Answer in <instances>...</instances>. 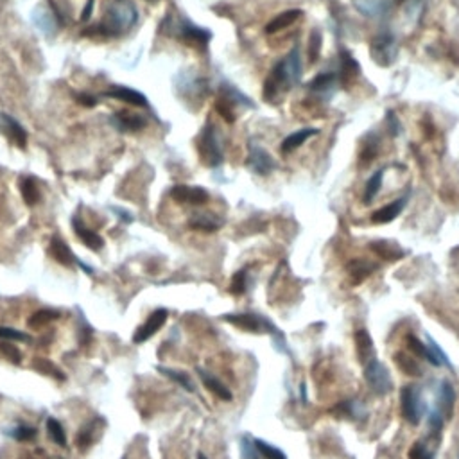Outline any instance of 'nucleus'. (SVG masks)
<instances>
[{
	"instance_id": "9d476101",
	"label": "nucleus",
	"mask_w": 459,
	"mask_h": 459,
	"mask_svg": "<svg viewBox=\"0 0 459 459\" xmlns=\"http://www.w3.org/2000/svg\"><path fill=\"white\" fill-rule=\"evenodd\" d=\"M178 38H182L187 45L198 47V49H205V47L209 45L212 35H210V31L203 29V27L194 26V23L183 20V22L178 26Z\"/></svg>"
},
{
	"instance_id": "a211bd4d",
	"label": "nucleus",
	"mask_w": 459,
	"mask_h": 459,
	"mask_svg": "<svg viewBox=\"0 0 459 459\" xmlns=\"http://www.w3.org/2000/svg\"><path fill=\"white\" fill-rule=\"evenodd\" d=\"M372 251L382 260H400L402 257H406V251L399 246L397 243H391V240H375L372 243Z\"/></svg>"
},
{
	"instance_id": "f3484780",
	"label": "nucleus",
	"mask_w": 459,
	"mask_h": 459,
	"mask_svg": "<svg viewBox=\"0 0 459 459\" xmlns=\"http://www.w3.org/2000/svg\"><path fill=\"white\" fill-rule=\"evenodd\" d=\"M355 8L368 18H382L391 8L389 0H355Z\"/></svg>"
},
{
	"instance_id": "5fc2aeb1",
	"label": "nucleus",
	"mask_w": 459,
	"mask_h": 459,
	"mask_svg": "<svg viewBox=\"0 0 459 459\" xmlns=\"http://www.w3.org/2000/svg\"><path fill=\"white\" fill-rule=\"evenodd\" d=\"M94 2L95 0H88V4H87V8H84V11H83V16H81V20H88L92 16V9H94Z\"/></svg>"
},
{
	"instance_id": "a19ab883",
	"label": "nucleus",
	"mask_w": 459,
	"mask_h": 459,
	"mask_svg": "<svg viewBox=\"0 0 459 459\" xmlns=\"http://www.w3.org/2000/svg\"><path fill=\"white\" fill-rule=\"evenodd\" d=\"M321 33L318 29H314L311 33V38H309V61L311 63H316L319 60V52H321Z\"/></svg>"
},
{
	"instance_id": "423d86ee",
	"label": "nucleus",
	"mask_w": 459,
	"mask_h": 459,
	"mask_svg": "<svg viewBox=\"0 0 459 459\" xmlns=\"http://www.w3.org/2000/svg\"><path fill=\"white\" fill-rule=\"evenodd\" d=\"M400 411L406 421L411 425H418L425 414V402L420 389L414 386H406L400 391Z\"/></svg>"
},
{
	"instance_id": "1a4fd4ad",
	"label": "nucleus",
	"mask_w": 459,
	"mask_h": 459,
	"mask_svg": "<svg viewBox=\"0 0 459 459\" xmlns=\"http://www.w3.org/2000/svg\"><path fill=\"white\" fill-rule=\"evenodd\" d=\"M167 316H169L167 309H156V311L149 316L148 321H145L144 325L138 326L137 332L133 334L135 345H142V343H145L148 339H151L153 336H155L163 325H165V321H167Z\"/></svg>"
},
{
	"instance_id": "f257e3e1",
	"label": "nucleus",
	"mask_w": 459,
	"mask_h": 459,
	"mask_svg": "<svg viewBox=\"0 0 459 459\" xmlns=\"http://www.w3.org/2000/svg\"><path fill=\"white\" fill-rule=\"evenodd\" d=\"M302 77V57L300 49L294 47L282 61H278L277 67L271 70L270 77L264 83V97L273 103L278 95L291 90Z\"/></svg>"
},
{
	"instance_id": "b1692460",
	"label": "nucleus",
	"mask_w": 459,
	"mask_h": 459,
	"mask_svg": "<svg viewBox=\"0 0 459 459\" xmlns=\"http://www.w3.org/2000/svg\"><path fill=\"white\" fill-rule=\"evenodd\" d=\"M360 74V67L355 60H353L352 54L348 50H343L341 52V79L343 84L350 87L357 81Z\"/></svg>"
},
{
	"instance_id": "ddd939ff",
	"label": "nucleus",
	"mask_w": 459,
	"mask_h": 459,
	"mask_svg": "<svg viewBox=\"0 0 459 459\" xmlns=\"http://www.w3.org/2000/svg\"><path fill=\"white\" fill-rule=\"evenodd\" d=\"M436 400V409L440 411L445 420H448V418L452 416V413H454L455 406V391L448 380H441L440 382Z\"/></svg>"
},
{
	"instance_id": "864d4df0",
	"label": "nucleus",
	"mask_w": 459,
	"mask_h": 459,
	"mask_svg": "<svg viewBox=\"0 0 459 459\" xmlns=\"http://www.w3.org/2000/svg\"><path fill=\"white\" fill-rule=\"evenodd\" d=\"M77 103H79V104H83V106H88V108H92V106H95V104H97V99H95L94 95L79 94V95H77Z\"/></svg>"
},
{
	"instance_id": "f03ea898",
	"label": "nucleus",
	"mask_w": 459,
	"mask_h": 459,
	"mask_svg": "<svg viewBox=\"0 0 459 459\" xmlns=\"http://www.w3.org/2000/svg\"><path fill=\"white\" fill-rule=\"evenodd\" d=\"M138 11L131 0H114L106 9V18L95 29H101L104 35L117 36L126 33L137 23Z\"/></svg>"
},
{
	"instance_id": "0eeeda50",
	"label": "nucleus",
	"mask_w": 459,
	"mask_h": 459,
	"mask_svg": "<svg viewBox=\"0 0 459 459\" xmlns=\"http://www.w3.org/2000/svg\"><path fill=\"white\" fill-rule=\"evenodd\" d=\"M223 319L246 332H270V334L278 336L277 326L258 314H226L223 316Z\"/></svg>"
},
{
	"instance_id": "37998d69",
	"label": "nucleus",
	"mask_w": 459,
	"mask_h": 459,
	"mask_svg": "<svg viewBox=\"0 0 459 459\" xmlns=\"http://www.w3.org/2000/svg\"><path fill=\"white\" fill-rule=\"evenodd\" d=\"M0 339L2 341H26L31 343V336H27L26 332L16 331L11 326H0Z\"/></svg>"
},
{
	"instance_id": "4c0bfd02",
	"label": "nucleus",
	"mask_w": 459,
	"mask_h": 459,
	"mask_svg": "<svg viewBox=\"0 0 459 459\" xmlns=\"http://www.w3.org/2000/svg\"><path fill=\"white\" fill-rule=\"evenodd\" d=\"M336 81H338V74L336 72H323L319 74L318 77H314V79L311 81V84H309V88L311 90H328L331 87H334Z\"/></svg>"
},
{
	"instance_id": "49530a36",
	"label": "nucleus",
	"mask_w": 459,
	"mask_h": 459,
	"mask_svg": "<svg viewBox=\"0 0 459 459\" xmlns=\"http://www.w3.org/2000/svg\"><path fill=\"white\" fill-rule=\"evenodd\" d=\"M246 285H248V275L246 271L240 270L233 275L232 284H230V291H232V294L240 297V294H244V291H246Z\"/></svg>"
},
{
	"instance_id": "f704fd0d",
	"label": "nucleus",
	"mask_w": 459,
	"mask_h": 459,
	"mask_svg": "<svg viewBox=\"0 0 459 459\" xmlns=\"http://www.w3.org/2000/svg\"><path fill=\"white\" fill-rule=\"evenodd\" d=\"M382 179H384V171L380 169V171L373 172L372 178L368 179V183H366V190H365V203L366 205H370V203L373 201V199L377 198V194L380 192V187H382Z\"/></svg>"
},
{
	"instance_id": "ea45409f",
	"label": "nucleus",
	"mask_w": 459,
	"mask_h": 459,
	"mask_svg": "<svg viewBox=\"0 0 459 459\" xmlns=\"http://www.w3.org/2000/svg\"><path fill=\"white\" fill-rule=\"evenodd\" d=\"M255 445H257V448H258V452H260L262 458H266V459H287V455H285L284 452L280 450V448L273 447V445L267 443V441L255 440Z\"/></svg>"
},
{
	"instance_id": "72a5a7b5",
	"label": "nucleus",
	"mask_w": 459,
	"mask_h": 459,
	"mask_svg": "<svg viewBox=\"0 0 459 459\" xmlns=\"http://www.w3.org/2000/svg\"><path fill=\"white\" fill-rule=\"evenodd\" d=\"M158 372H162L163 375L169 377V379L172 380V382L179 384L182 387H185L187 391H190L192 393L196 387H194V382L192 379H190L189 375H187L185 372H178V370H171V368H163V366H158Z\"/></svg>"
},
{
	"instance_id": "e433bc0d",
	"label": "nucleus",
	"mask_w": 459,
	"mask_h": 459,
	"mask_svg": "<svg viewBox=\"0 0 459 459\" xmlns=\"http://www.w3.org/2000/svg\"><path fill=\"white\" fill-rule=\"evenodd\" d=\"M47 431H49V438L60 447H65L67 445V436H65L63 425L56 420V418H49L47 420Z\"/></svg>"
},
{
	"instance_id": "c85d7f7f",
	"label": "nucleus",
	"mask_w": 459,
	"mask_h": 459,
	"mask_svg": "<svg viewBox=\"0 0 459 459\" xmlns=\"http://www.w3.org/2000/svg\"><path fill=\"white\" fill-rule=\"evenodd\" d=\"M379 137L377 135H368V137L363 140L359 151V163L360 167H366L368 163H372L375 160L377 153H379Z\"/></svg>"
},
{
	"instance_id": "393cba45",
	"label": "nucleus",
	"mask_w": 459,
	"mask_h": 459,
	"mask_svg": "<svg viewBox=\"0 0 459 459\" xmlns=\"http://www.w3.org/2000/svg\"><path fill=\"white\" fill-rule=\"evenodd\" d=\"M223 223L224 221L214 214H194L189 221L190 228H196L201 232H217L223 226Z\"/></svg>"
},
{
	"instance_id": "09e8293b",
	"label": "nucleus",
	"mask_w": 459,
	"mask_h": 459,
	"mask_svg": "<svg viewBox=\"0 0 459 459\" xmlns=\"http://www.w3.org/2000/svg\"><path fill=\"white\" fill-rule=\"evenodd\" d=\"M443 421H445V418L441 416L440 411H438L436 407H434V409L431 411V414H429V429H431V433L434 434V436H440L441 427H443Z\"/></svg>"
},
{
	"instance_id": "7ed1b4c3",
	"label": "nucleus",
	"mask_w": 459,
	"mask_h": 459,
	"mask_svg": "<svg viewBox=\"0 0 459 459\" xmlns=\"http://www.w3.org/2000/svg\"><path fill=\"white\" fill-rule=\"evenodd\" d=\"M370 56L379 67H391L399 56V43L391 33H380L370 40Z\"/></svg>"
},
{
	"instance_id": "39448f33",
	"label": "nucleus",
	"mask_w": 459,
	"mask_h": 459,
	"mask_svg": "<svg viewBox=\"0 0 459 459\" xmlns=\"http://www.w3.org/2000/svg\"><path fill=\"white\" fill-rule=\"evenodd\" d=\"M365 380L375 395H387L393 389V379L389 372L375 357L365 365Z\"/></svg>"
},
{
	"instance_id": "3c124183",
	"label": "nucleus",
	"mask_w": 459,
	"mask_h": 459,
	"mask_svg": "<svg viewBox=\"0 0 459 459\" xmlns=\"http://www.w3.org/2000/svg\"><path fill=\"white\" fill-rule=\"evenodd\" d=\"M386 122H387V129L391 131V135H393V137H397V135L400 133V128H402V126H400L399 118H397V115L393 114V111H387Z\"/></svg>"
},
{
	"instance_id": "2eb2a0df",
	"label": "nucleus",
	"mask_w": 459,
	"mask_h": 459,
	"mask_svg": "<svg viewBox=\"0 0 459 459\" xmlns=\"http://www.w3.org/2000/svg\"><path fill=\"white\" fill-rule=\"evenodd\" d=\"M104 97H111V99L117 101H124V103L133 104V106H148V99H145V95H142L140 92L131 90V88L126 87H114L111 90L104 92Z\"/></svg>"
},
{
	"instance_id": "c03bdc74",
	"label": "nucleus",
	"mask_w": 459,
	"mask_h": 459,
	"mask_svg": "<svg viewBox=\"0 0 459 459\" xmlns=\"http://www.w3.org/2000/svg\"><path fill=\"white\" fill-rule=\"evenodd\" d=\"M240 454L243 459H260V452L255 445V440H251L250 436L240 438Z\"/></svg>"
},
{
	"instance_id": "f8f14e48",
	"label": "nucleus",
	"mask_w": 459,
	"mask_h": 459,
	"mask_svg": "<svg viewBox=\"0 0 459 459\" xmlns=\"http://www.w3.org/2000/svg\"><path fill=\"white\" fill-rule=\"evenodd\" d=\"M171 198L178 203H190V205H205L210 199V194L201 187L176 185L171 190Z\"/></svg>"
},
{
	"instance_id": "cd10ccee",
	"label": "nucleus",
	"mask_w": 459,
	"mask_h": 459,
	"mask_svg": "<svg viewBox=\"0 0 459 459\" xmlns=\"http://www.w3.org/2000/svg\"><path fill=\"white\" fill-rule=\"evenodd\" d=\"M198 373H199V379L203 380V384L212 391L214 395L219 397L221 400H232V393H230V389H228V387L224 386L217 377H214L212 373L205 372V370H198Z\"/></svg>"
},
{
	"instance_id": "6e6552de",
	"label": "nucleus",
	"mask_w": 459,
	"mask_h": 459,
	"mask_svg": "<svg viewBox=\"0 0 459 459\" xmlns=\"http://www.w3.org/2000/svg\"><path fill=\"white\" fill-rule=\"evenodd\" d=\"M248 169L255 172V175L260 176H267L275 167H277V163L275 160L271 158L270 153L266 151L264 148L257 145L255 142H250V155H248V162H246Z\"/></svg>"
},
{
	"instance_id": "bb28decb",
	"label": "nucleus",
	"mask_w": 459,
	"mask_h": 459,
	"mask_svg": "<svg viewBox=\"0 0 459 459\" xmlns=\"http://www.w3.org/2000/svg\"><path fill=\"white\" fill-rule=\"evenodd\" d=\"M425 346H427V360H429L433 366H445V368L452 370V363L448 359L447 353L440 348L436 341H434L431 336H427V341H425Z\"/></svg>"
},
{
	"instance_id": "473e14b6",
	"label": "nucleus",
	"mask_w": 459,
	"mask_h": 459,
	"mask_svg": "<svg viewBox=\"0 0 459 459\" xmlns=\"http://www.w3.org/2000/svg\"><path fill=\"white\" fill-rule=\"evenodd\" d=\"M33 368L38 370V372L43 373V375L60 380V382L61 380H65V373L61 372L56 365H52L49 359H45V357H36V359L33 360Z\"/></svg>"
},
{
	"instance_id": "9b49d317",
	"label": "nucleus",
	"mask_w": 459,
	"mask_h": 459,
	"mask_svg": "<svg viewBox=\"0 0 459 459\" xmlns=\"http://www.w3.org/2000/svg\"><path fill=\"white\" fill-rule=\"evenodd\" d=\"M0 133H4L16 148H27V131L18 121L8 114H0Z\"/></svg>"
},
{
	"instance_id": "4be33fe9",
	"label": "nucleus",
	"mask_w": 459,
	"mask_h": 459,
	"mask_svg": "<svg viewBox=\"0 0 459 459\" xmlns=\"http://www.w3.org/2000/svg\"><path fill=\"white\" fill-rule=\"evenodd\" d=\"M302 15H304L302 9H289V11L280 13V15H277L270 23H267L266 33L267 35H273V33H278V31L287 29V27H291Z\"/></svg>"
},
{
	"instance_id": "c9c22d12",
	"label": "nucleus",
	"mask_w": 459,
	"mask_h": 459,
	"mask_svg": "<svg viewBox=\"0 0 459 459\" xmlns=\"http://www.w3.org/2000/svg\"><path fill=\"white\" fill-rule=\"evenodd\" d=\"M57 318H60V312L57 311H52V309H42V311L35 312V314L31 316L27 325H29L31 328H40V326L47 325V323L54 321V319Z\"/></svg>"
},
{
	"instance_id": "2f4dec72",
	"label": "nucleus",
	"mask_w": 459,
	"mask_h": 459,
	"mask_svg": "<svg viewBox=\"0 0 459 459\" xmlns=\"http://www.w3.org/2000/svg\"><path fill=\"white\" fill-rule=\"evenodd\" d=\"M99 421H101V418H95V420L88 421L83 429L79 431V434L76 436L77 448H81V450H87V448L94 443V433L97 431V424H99Z\"/></svg>"
},
{
	"instance_id": "603ef678",
	"label": "nucleus",
	"mask_w": 459,
	"mask_h": 459,
	"mask_svg": "<svg viewBox=\"0 0 459 459\" xmlns=\"http://www.w3.org/2000/svg\"><path fill=\"white\" fill-rule=\"evenodd\" d=\"M81 338H79V341L83 343V345H88V343H90V339H92V336H94V328H92L90 325H88L87 321H84V319H81Z\"/></svg>"
},
{
	"instance_id": "dca6fc26",
	"label": "nucleus",
	"mask_w": 459,
	"mask_h": 459,
	"mask_svg": "<svg viewBox=\"0 0 459 459\" xmlns=\"http://www.w3.org/2000/svg\"><path fill=\"white\" fill-rule=\"evenodd\" d=\"M406 205H407V198L395 199V201L389 203V205L382 206V209H379L377 212H373L372 214V223L387 224V223H391V221H395L397 217L400 216V212H402V210L406 209Z\"/></svg>"
},
{
	"instance_id": "7c9ffc66",
	"label": "nucleus",
	"mask_w": 459,
	"mask_h": 459,
	"mask_svg": "<svg viewBox=\"0 0 459 459\" xmlns=\"http://www.w3.org/2000/svg\"><path fill=\"white\" fill-rule=\"evenodd\" d=\"M393 359H395L397 366H399L404 373H407V375L421 377V373H424L421 372V366L418 365V360L414 359V357L407 355L406 352H397L395 355H393Z\"/></svg>"
},
{
	"instance_id": "79ce46f5",
	"label": "nucleus",
	"mask_w": 459,
	"mask_h": 459,
	"mask_svg": "<svg viewBox=\"0 0 459 459\" xmlns=\"http://www.w3.org/2000/svg\"><path fill=\"white\" fill-rule=\"evenodd\" d=\"M216 110L219 111L221 117H223L226 122H230V124H232V122L236 121V111H233V103H232V101H228L226 97H223V95H221L219 99H217Z\"/></svg>"
},
{
	"instance_id": "c756f323",
	"label": "nucleus",
	"mask_w": 459,
	"mask_h": 459,
	"mask_svg": "<svg viewBox=\"0 0 459 459\" xmlns=\"http://www.w3.org/2000/svg\"><path fill=\"white\" fill-rule=\"evenodd\" d=\"M18 187H20V194H22V198H23V201H26V205L35 206L36 203L40 201L38 183L35 182V178H31V176H23V178H20Z\"/></svg>"
},
{
	"instance_id": "a18cd8bd",
	"label": "nucleus",
	"mask_w": 459,
	"mask_h": 459,
	"mask_svg": "<svg viewBox=\"0 0 459 459\" xmlns=\"http://www.w3.org/2000/svg\"><path fill=\"white\" fill-rule=\"evenodd\" d=\"M409 459H434V452L425 441H416L409 448Z\"/></svg>"
},
{
	"instance_id": "4468645a",
	"label": "nucleus",
	"mask_w": 459,
	"mask_h": 459,
	"mask_svg": "<svg viewBox=\"0 0 459 459\" xmlns=\"http://www.w3.org/2000/svg\"><path fill=\"white\" fill-rule=\"evenodd\" d=\"M111 124L118 129V131H138V129L145 128L148 121L142 115L133 114V111L122 110L114 114L111 117Z\"/></svg>"
},
{
	"instance_id": "5701e85b",
	"label": "nucleus",
	"mask_w": 459,
	"mask_h": 459,
	"mask_svg": "<svg viewBox=\"0 0 459 459\" xmlns=\"http://www.w3.org/2000/svg\"><path fill=\"white\" fill-rule=\"evenodd\" d=\"M318 133L319 131L314 128H305V129H300V131H297V133H291L287 138H284V142H282V148H280L282 153H284V155H289V153H292L294 149L304 145L309 138L314 137V135Z\"/></svg>"
},
{
	"instance_id": "8fccbe9b",
	"label": "nucleus",
	"mask_w": 459,
	"mask_h": 459,
	"mask_svg": "<svg viewBox=\"0 0 459 459\" xmlns=\"http://www.w3.org/2000/svg\"><path fill=\"white\" fill-rule=\"evenodd\" d=\"M407 345H409V348L413 350L418 357H421V359L427 360V346H425V343H421L416 336H413V334L407 336Z\"/></svg>"
},
{
	"instance_id": "6e6d98bb",
	"label": "nucleus",
	"mask_w": 459,
	"mask_h": 459,
	"mask_svg": "<svg viewBox=\"0 0 459 459\" xmlns=\"http://www.w3.org/2000/svg\"><path fill=\"white\" fill-rule=\"evenodd\" d=\"M198 459H209V458H206V455L203 454V452H199V454H198Z\"/></svg>"
},
{
	"instance_id": "a878e982",
	"label": "nucleus",
	"mask_w": 459,
	"mask_h": 459,
	"mask_svg": "<svg viewBox=\"0 0 459 459\" xmlns=\"http://www.w3.org/2000/svg\"><path fill=\"white\" fill-rule=\"evenodd\" d=\"M346 270H348V275L352 277L353 284H360L366 277H370L377 270V266L366 262L365 258H353L352 262H348Z\"/></svg>"
},
{
	"instance_id": "de8ad7c7",
	"label": "nucleus",
	"mask_w": 459,
	"mask_h": 459,
	"mask_svg": "<svg viewBox=\"0 0 459 459\" xmlns=\"http://www.w3.org/2000/svg\"><path fill=\"white\" fill-rule=\"evenodd\" d=\"M0 352L4 353V355L11 360L13 365H20V363H22V353H20V350L16 348L15 345H11L9 341L0 343Z\"/></svg>"
},
{
	"instance_id": "6ab92c4d",
	"label": "nucleus",
	"mask_w": 459,
	"mask_h": 459,
	"mask_svg": "<svg viewBox=\"0 0 459 459\" xmlns=\"http://www.w3.org/2000/svg\"><path fill=\"white\" fill-rule=\"evenodd\" d=\"M74 232H76V236L79 237L81 240H83V244L87 248H90V250L94 251H99L103 250L104 246V239L99 236V233H95L94 230H90V228L84 226L83 223H81L79 219H74Z\"/></svg>"
},
{
	"instance_id": "aec40b11",
	"label": "nucleus",
	"mask_w": 459,
	"mask_h": 459,
	"mask_svg": "<svg viewBox=\"0 0 459 459\" xmlns=\"http://www.w3.org/2000/svg\"><path fill=\"white\" fill-rule=\"evenodd\" d=\"M355 350L357 357H359L363 365H366L368 360H372L375 357V346H373V341L366 328H359L355 332Z\"/></svg>"
},
{
	"instance_id": "412c9836",
	"label": "nucleus",
	"mask_w": 459,
	"mask_h": 459,
	"mask_svg": "<svg viewBox=\"0 0 459 459\" xmlns=\"http://www.w3.org/2000/svg\"><path fill=\"white\" fill-rule=\"evenodd\" d=\"M49 250H50V255H52V257L60 262L61 266L70 267L74 262H76V257H74V253H72V250L69 248V244L65 243L63 239H60L57 236L50 239Z\"/></svg>"
},
{
	"instance_id": "58836bf2",
	"label": "nucleus",
	"mask_w": 459,
	"mask_h": 459,
	"mask_svg": "<svg viewBox=\"0 0 459 459\" xmlns=\"http://www.w3.org/2000/svg\"><path fill=\"white\" fill-rule=\"evenodd\" d=\"M6 434H9L11 438H15L16 441H31L33 438H36L38 431L35 427H31V425H16L13 429L6 431Z\"/></svg>"
},
{
	"instance_id": "20e7f679",
	"label": "nucleus",
	"mask_w": 459,
	"mask_h": 459,
	"mask_svg": "<svg viewBox=\"0 0 459 459\" xmlns=\"http://www.w3.org/2000/svg\"><path fill=\"white\" fill-rule=\"evenodd\" d=\"M198 151L201 156V162L209 167H217L223 163V144H221L219 135L212 124L203 129L201 137L198 140Z\"/></svg>"
}]
</instances>
